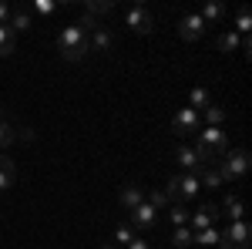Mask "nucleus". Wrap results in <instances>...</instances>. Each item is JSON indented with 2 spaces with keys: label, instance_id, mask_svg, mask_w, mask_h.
Masks as SVG:
<instances>
[{
  "label": "nucleus",
  "instance_id": "obj_20",
  "mask_svg": "<svg viewBox=\"0 0 252 249\" xmlns=\"http://www.w3.org/2000/svg\"><path fill=\"white\" fill-rule=\"evenodd\" d=\"M111 10H115V3H111V0H91V3L84 7V14H88L91 20H101V17H108Z\"/></svg>",
  "mask_w": 252,
  "mask_h": 249
},
{
  "label": "nucleus",
  "instance_id": "obj_35",
  "mask_svg": "<svg viewBox=\"0 0 252 249\" xmlns=\"http://www.w3.org/2000/svg\"><path fill=\"white\" fill-rule=\"evenodd\" d=\"M0 121H3V105H0Z\"/></svg>",
  "mask_w": 252,
  "mask_h": 249
},
{
  "label": "nucleus",
  "instance_id": "obj_22",
  "mask_svg": "<svg viewBox=\"0 0 252 249\" xmlns=\"http://www.w3.org/2000/svg\"><path fill=\"white\" fill-rule=\"evenodd\" d=\"M219 236H222V229L209 226V229H198V232H195L192 243H198V246H215V243H219Z\"/></svg>",
  "mask_w": 252,
  "mask_h": 249
},
{
  "label": "nucleus",
  "instance_id": "obj_15",
  "mask_svg": "<svg viewBox=\"0 0 252 249\" xmlns=\"http://www.w3.org/2000/svg\"><path fill=\"white\" fill-rule=\"evenodd\" d=\"M195 175H198V182H202L205 189H222V185H225V178L219 175V169H215V165H205V169H198Z\"/></svg>",
  "mask_w": 252,
  "mask_h": 249
},
{
  "label": "nucleus",
  "instance_id": "obj_10",
  "mask_svg": "<svg viewBox=\"0 0 252 249\" xmlns=\"http://www.w3.org/2000/svg\"><path fill=\"white\" fill-rule=\"evenodd\" d=\"M178 37H182V40L205 37V20L198 17V10H195V14H185V17H178Z\"/></svg>",
  "mask_w": 252,
  "mask_h": 249
},
{
  "label": "nucleus",
  "instance_id": "obj_23",
  "mask_svg": "<svg viewBox=\"0 0 252 249\" xmlns=\"http://www.w3.org/2000/svg\"><path fill=\"white\" fill-rule=\"evenodd\" d=\"M249 27H252V14L246 7H239V10H235V34H239V37H249Z\"/></svg>",
  "mask_w": 252,
  "mask_h": 249
},
{
  "label": "nucleus",
  "instance_id": "obj_11",
  "mask_svg": "<svg viewBox=\"0 0 252 249\" xmlns=\"http://www.w3.org/2000/svg\"><path fill=\"white\" fill-rule=\"evenodd\" d=\"M155 222H158V209L148 202V199H145L141 206H135V209H131V222H128V226H131V229H152Z\"/></svg>",
  "mask_w": 252,
  "mask_h": 249
},
{
  "label": "nucleus",
  "instance_id": "obj_3",
  "mask_svg": "<svg viewBox=\"0 0 252 249\" xmlns=\"http://www.w3.org/2000/svg\"><path fill=\"white\" fill-rule=\"evenodd\" d=\"M198 189H202L198 175H195V172H182V175H172V178H168L165 195H168L172 202H178V206H185L189 199H195V195H198Z\"/></svg>",
  "mask_w": 252,
  "mask_h": 249
},
{
  "label": "nucleus",
  "instance_id": "obj_6",
  "mask_svg": "<svg viewBox=\"0 0 252 249\" xmlns=\"http://www.w3.org/2000/svg\"><path fill=\"white\" fill-rule=\"evenodd\" d=\"M125 24H128L135 34H152V31H155V17H152V10H148V7H141V3L128 7V14H125Z\"/></svg>",
  "mask_w": 252,
  "mask_h": 249
},
{
  "label": "nucleus",
  "instance_id": "obj_28",
  "mask_svg": "<svg viewBox=\"0 0 252 249\" xmlns=\"http://www.w3.org/2000/svg\"><path fill=\"white\" fill-rule=\"evenodd\" d=\"M168 219H172V226H189V209L178 206V202H172V206H168Z\"/></svg>",
  "mask_w": 252,
  "mask_h": 249
},
{
  "label": "nucleus",
  "instance_id": "obj_16",
  "mask_svg": "<svg viewBox=\"0 0 252 249\" xmlns=\"http://www.w3.org/2000/svg\"><path fill=\"white\" fill-rule=\"evenodd\" d=\"M209 105H212V95H209V88H202V84H198V88H192V95H189V108H195V111L202 115Z\"/></svg>",
  "mask_w": 252,
  "mask_h": 249
},
{
  "label": "nucleus",
  "instance_id": "obj_29",
  "mask_svg": "<svg viewBox=\"0 0 252 249\" xmlns=\"http://www.w3.org/2000/svg\"><path fill=\"white\" fill-rule=\"evenodd\" d=\"M145 199H148V202H152V206H155L158 212H161V209H168V206H172V199L165 195V189H155L152 195H145Z\"/></svg>",
  "mask_w": 252,
  "mask_h": 249
},
{
  "label": "nucleus",
  "instance_id": "obj_7",
  "mask_svg": "<svg viewBox=\"0 0 252 249\" xmlns=\"http://www.w3.org/2000/svg\"><path fill=\"white\" fill-rule=\"evenodd\" d=\"M222 219V212H219V206H212V202H202L195 212H189V229L198 232V229H209V226H215Z\"/></svg>",
  "mask_w": 252,
  "mask_h": 249
},
{
  "label": "nucleus",
  "instance_id": "obj_21",
  "mask_svg": "<svg viewBox=\"0 0 252 249\" xmlns=\"http://www.w3.org/2000/svg\"><path fill=\"white\" fill-rule=\"evenodd\" d=\"M215 44H219V47H222V51H242V37H239V34H235V31H222V34H219V40H215Z\"/></svg>",
  "mask_w": 252,
  "mask_h": 249
},
{
  "label": "nucleus",
  "instance_id": "obj_27",
  "mask_svg": "<svg viewBox=\"0 0 252 249\" xmlns=\"http://www.w3.org/2000/svg\"><path fill=\"white\" fill-rule=\"evenodd\" d=\"M192 236H195V232L189 229V226H175V232H172V243H175V249L192 246Z\"/></svg>",
  "mask_w": 252,
  "mask_h": 249
},
{
  "label": "nucleus",
  "instance_id": "obj_32",
  "mask_svg": "<svg viewBox=\"0 0 252 249\" xmlns=\"http://www.w3.org/2000/svg\"><path fill=\"white\" fill-rule=\"evenodd\" d=\"M10 14H14V7L0 3V27H7V24H10Z\"/></svg>",
  "mask_w": 252,
  "mask_h": 249
},
{
  "label": "nucleus",
  "instance_id": "obj_12",
  "mask_svg": "<svg viewBox=\"0 0 252 249\" xmlns=\"http://www.w3.org/2000/svg\"><path fill=\"white\" fill-rule=\"evenodd\" d=\"M111 47H115L111 31H108L104 24H101V27H94V31H91V37H88V54H91V51H94V54H108Z\"/></svg>",
  "mask_w": 252,
  "mask_h": 249
},
{
  "label": "nucleus",
  "instance_id": "obj_26",
  "mask_svg": "<svg viewBox=\"0 0 252 249\" xmlns=\"http://www.w3.org/2000/svg\"><path fill=\"white\" fill-rule=\"evenodd\" d=\"M14 142H17V125L3 118V121H0V148H7V145H14Z\"/></svg>",
  "mask_w": 252,
  "mask_h": 249
},
{
  "label": "nucleus",
  "instance_id": "obj_14",
  "mask_svg": "<svg viewBox=\"0 0 252 249\" xmlns=\"http://www.w3.org/2000/svg\"><path fill=\"white\" fill-rule=\"evenodd\" d=\"M14 178H17V165H14V158L0 155V195L14 185Z\"/></svg>",
  "mask_w": 252,
  "mask_h": 249
},
{
  "label": "nucleus",
  "instance_id": "obj_8",
  "mask_svg": "<svg viewBox=\"0 0 252 249\" xmlns=\"http://www.w3.org/2000/svg\"><path fill=\"white\" fill-rule=\"evenodd\" d=\"M175 162H178V169H185V172H198V169L212 165V162L198 152V148H192V145H178V148H175Z\"/></svg>",
  "mask_w": 252,
  "mask_h": 249
},
{
  "label": "nucleus",
  "instance_id": "obj_13",
  "mask_svg": "<svg viewBox=\"0 0 252 249\" xmlns=\"http://www.w3.org/2000/svg\"><path fill=\"white\" fill-rule=\"evenodd\" d=\"M145 195H148V192L141 189V185H125V189L118 192V202H121V209H135V206H141V202H145Z\"/></svg>",
  "mask_w": 252,
  "mask_h": 249
},
{
  "label": "nucleus",
  "instance_id": "obj_1",
  "mask_svg": "<svg viewBox=\"0 0 252 249\" xmlns=\"http://www.w3.org/2000/svg\"><path fill=\"white\" fill-rule=\"evenodd\" d=\"M101 27V20H91L88 14H81V20L74 24H67V27H61L58 34V51L64 61H84L88 58V37H91V31Z\"/></svg>",
  "mask_w": 252,
  "mask_h": 249
},
{
  "label": "nucleus",
  "instance_id": "obj_5",
  "mask_svg": "<svg viewBox=\"0 0 252 249\" xmlns=\"http://www.w3.org/2000/svg\"><path fill=\"white\" fill-rule=\"evenodd\" d=\"M249 239H252L249 222L239 219V222H225V229L219 236V246L222 249H249Z\"/></svg>",
  "mask_w": 252,
  "mask_h": 249
},
{
  "label": "nucleus",
  "instance_id": "obj_9",
  "mask_svg": "<svg viewBox=\"0 0 252 249\" xmlns=\"http://www.w3.org/2000/svg\"><path fill=\"white\" fill-rule=\"evenodd\" d=\"M172 128H175V135H198L202 115H198L195 108H178L175 118H172Z\"/></svg>",
  "mask_w": 252,
  "mask_h": 249
},
{
  "label": "nucleus",
  "instance_id": "obj_34",
  "mask_svg": "<svg viewBox=\"0 0 252 249\" xmlns=\"http://www.w3.org/2000/svg\"><path fill=\"white\" fill-rule=\"evenodd\" d=\"M97 249H118V246H115V243H104V246H97Z\"/></svg>",
  "mask_w": 252,
  "mask_h": 249
},
{
  "label": "nucleus",
  "instance_id": "obj_25",
  "mask_svg": "<svg viewBox=\"0 0 252 249\" xmlns=\"http://www.w3.org/2000/svg\"><path fill=\"white\" fill-rule=\"evenodd\" d=\"M14 40H17V34L10 27H0V58H10L14 54Z\"/></svg>",
  "mask_w": 252,
  "mask_h": 249
},
{
  "label": "nucleus",
  "instance_id": "obj_19",
  "mask_svg": "<svg viewBox=\"0 0 252 249\" xmlns=\"http://www.w3.org/2000/svg\"><path fill=\"white\" fill-rule=\"evenodd\" d=\"M202 121H205V128H222V125H225V108L209 105V108L202 111Z\"/></svg>",
  "mask_w": 252,
  "mask_h": 249
},
{
  "label": "nucleus",
  "instance_id": "obj_2",
  "mask_svg": "<svg viewBox=\"0 0 252 249\" xmlns=\"http://www.w3.org/2000/svg\"><path fill=\"white\" fill-rule=\"evenodd\" d=\"M195 138H198V142H195V148L205 155L212 165L229 152V132H225V128H198Z\"/></svg>",
  "mask_w": 252,
  "mask_h": 249
},
{
  "label": "nucleus",
  "instance_id": "obj_30",
  "mask_svg": "<svg viewBox=\"0 0 252 249\" xmlns=\"http://www.w3.org/2000/svg\"><path fill=\"white\" fill-rule=\"evenodd\" d=\"M131 239H135V229H131L128 222H121V226L115 229V243H121V246H128Z\"/></svg>",
  "mask_w": 252,
  "mask_h": 249
},
{
  "label": "nucleus",
  "instance_id": "obj_33",
  "mask_svg": "<svg viewBox=\"0 0 252 249\" xmlns=\"http://www.w3.org/2000/svg\"><path fill=\"white\" fill-rule=\"evenodd\" d=\"M125 249H152V243H148V239H141V236H135V239H131Z\"/></svg>",
  "mask_w": 252,
  "mask_h": 249
},
{
  "label": "nucleus",
  "instance_id": "obj_4",
  "mask_svg": "<svg viewBox=\"0 0 252 249\" xmlns=\"http://www.w3.org/2000/svg\"><path fill=\"white\" fill-rule=\"evenodd\" d=\"M215 169H219V175H222L225 182L242 178V175L249 172V152H246V148H229V152L215 162Z\"/></svg>",
  "mask_w": 252,
  "mask_h": 249
},
{
  "label": "nucleus",
  "instance_id": "obj_24",
  "mask_svg": "<svg viewBox=\"0 0 252 249\" xmlns=\"http://www.w3.org/2000/svg\"><path fill=\"white\" fill-rule=\"evenodd\" d=\"M31 24H34V20H31V14H27V10H14L7 27H10V31L17 34V31H31Z\"/></svg>",
  "mask_w": 252,
  "mask_h": 249
},
{
  "label": "nucleus",
  "instance_id": "obj_17",
  "mask_svg": "<svg viewBox=\"0 0 252 249\" xmlns=\"http://www.w3.org/2000/svg\"><path fill=\"white\" fill-rule=\"evenodd\" d=\"M242 215H246L242 199H239V195H225V215H222V219H225V222H239Z\"/></svg>",
  "mask_w": 252,
  "mask_h": 249
},
{
  "label": "nucleus",
  "instance_id": "obj_18",
  "mask_svg": "<svg viewBox=\"0 0 252 249\" xmlns=\"http://www.w3.org/2000/svg\"><path fill=\"white\" fill-rule=\"evenodd\" d=\"M225 14H229V10H225L222 3H205V7L198 10V17L205 20V27H209V24H219V20H225Z\"/></svg>",
  "mask_w": 252,
  "mask_h": 249
},
{
  "label": "nucleus",
  "instance_id": "obj_31",
  "mask_svg": "<svg viewBox=\"0 0 252 249\" xmlns=\"http://www.w3.org/2000/svg\"><path fill=\"white\" fill-rule=\"evenodd\" d=\"M54 10H58L54 0H37V3H34V14H40V17H51Z\"/></svg>",
  "mask_w": 252,
  "mask_h": 249
}]
</instances>
